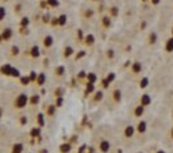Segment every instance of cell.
<instances>
[{
    "label": "cell",
    "mask_w": 173,
    "mask_h": 153,
    "mask_svg": "<svg viewBox=\"0 0 173 153\" xmlns=\"http://www.w3.org/2000/svg\"><path fill=\"white\" fill-rule=\"evenodd\" d=\"M27 105H29V96L27 93H19L13 100V108L16 110H21Z\"/></svg>",
    "instance_id": "cell-1"
},
{
    "label": "cell",
    "mask_w": 173,
    "mask_h": 153,
    "mask_svg": "<svg viewBox=\"0 0 173 153\" xmlns=\"http://www.w3.org/2000/svg\"><path fill=\"white\" fill-rule=\"evenodd\" d=\"M110 148H112V145H110L109 140H107V138H101V140H99L97 151L100 153H108L110 151Z\"/></svg>",
    "instance_id": "cell-2"
},
{
    "label": "cell",
    "mask_w": 173,
    "mask_h": 153,
    "mask_svg": "<svg viewBox=\"0 0 173 153\" xmlns=\"http://www.w3.org/2000/svg\"><path fill=\"white\" fill-rule=\"evenodd\" d=\"M110 100H112V103L115 104V105L120 104L121 100H123V90H121L120 88H115V89L112 90V93H110Z\"/></svg>",
    "instance_id": "cell-3"
},
{
    "label": "cell",
    "mask_w": 173,
    "mask_h": 153,
    "mask_svg": "<svg viewBox=\"0 0 173 153\" xmlns=\"http://www.w3.org/2000/svg\"><path fill=\"white\" fill-rule=\"evenodd\" d=\"M135 127H136V133L137 135H145L146 131H148V123L144 118H138L137 124Z\"/></svg>",
    "instance_id": "cell-4"
},
{
    "label": "cell",
    "mask_w": 173,
    "mask_h": 153,
    "mask_svg": "<svg viewBox=\"0 0 173 153\" xmlns=\"http://www.w3.org/2000/svg\"><path fill=\"white\" fill-rule=\"evenodd\" d=\"M136 135V127L135 125H127L125 128L123 129V137L125 138V140H130V138H133Z\"/></svg>",
    "instance_id": "cell-5"
},
{
    "label": "cell",
    "mask_w": 173,
    "mask_h": 153,
    "mask_svg": "<svg viewBox=\"0 0 173 153\" xmlns=\"http://www.w3.org/2000/svg\"><path fill=\"white\" fill-rule=\"evenodd\" d=\"M143 69H144V67H143V63H141V61H133V63L130 64V68H129L130 73L135 76L140 75V73L143 72Z\"/></svg>",
    "instance_id": "cell-6"
},
{
    "label": "cell",
    "mask_w": 173,
    "mask_h": 153,
    "mask_svg": "<svg viewBox=\"0 0 173 153\" xmlns=\"http://www.w3.org/2000/svg\"><path fill=\"white\" fill-rule=\"evenodd\" d=\"M157 41H158L157 32H155V31L148 32V36H146V44H148V47H155L157 44Z\"/></svg>",
    "instance_id": "cell-7"
},
{
    "label": "cell",
    "mask_w": 173,
    "mask_h": 153,
    "mask_svg": "<svg viewBox=\"0 0 173 153\" xmlns=\"http://www.w3.org/2000/svg\"><path fill=\"white\" fill-rule=\"evenodd\" d=\"M144 113H145V107L141 105V104H137L132 110L133 117H136V118H141L144 116Z\"/></svg>",
    "instance_id": "cell-8"
},
{
    "label": "cell",
    "mask_w": 173,
    "mask_h": 153,
    "mask_svg": "<svg viewBox=\"0 0 173 153\" xmlns=\"http://www.w3.org/2000/svg\"><path fill=\"white\" fill-rule=\"evenodd\" d=\"M28 56L29 57H32V59H38V57H40V55H41V52H40V47L39 45H36V44H33L32 47L29 48V51H28Z\"/></svg>",
    "instance_id": "cell-9"
},
{
    "label": "cell",
    "mask_w": 173,
    "mask_h": 153,
    "mask_svg": "<svg viewBox=\"0 0 173 153\" xmlns=\"http://www.w3.org/2000/svg\"><path fill=\"white\" fill-rule=\"evenodd\" d=\"M0 36H1L3 41H10L13 36V29L12 28H4V29L1 31V33H0Z\"/></svg>",
    "instance_id": "cell-10"
},
{
    "label": "cell",
    "mask_w": 173,
    "mask_h": 153,
    "mask_svg": "<svg viewBox=\"0 0 173 153\" xmlns=\"http://www.w3.org/2000/svg\"><path fill=\"white\" fill-rule=\"evenodd\" d=\"M100 25L104 28V29H109L112 27V18L109 15H104L103 18L100 19Z\"/></svg>",
    "instance_id": "cell-11"
},
{
    "label": "cell",
    "mask_w": 173,
    "mask_h": 153,
    "mask_svg": "<svg viewBox=\"0 0 173 153\" xmlns=\"http://www.w3.org/2000/svg\"><path fill=\"white\" fill-rule=\"evenodd\" d=\"M53 43H55V40H53V36L52 35H45L43 38V40H41V44H43V47L45 49H49V48H52Z\"/></svg>",
    "instance_id": "cell-12"
},
{
    "label": "cell",
    "mask_w": 173,
    "mask_h": 153,
    "mask_svg": "<svg viewBox=\"0 0 173 153\" xmlns=\"http://www.w3.org/2000/svg\"><path fill=\"white\" fill-rule=\"evenodd\" d=\"M164 51L166 53H173V36H169L164 43Z\"/></svg>",
    "instance_id": "cell-13"
},
{
    "label": "cell",
    "mask_w": 173,
    "mask_h": 153,
    "mask_svg": "<svg viewBox=\"0 0 173 153\" xmlns=\"http://www.w3.org/2000/svg\"><path fill=\"white\" fill-rule=\"evenodd\" d=\"M138 104H141V105H144L146 108V107H149L152 104V99H151V96L148 95V93H144V95H141L140 96V103Z\"/></svg>",
    "instance_id": "cell-14"
},
{
    "label": "cell",
    "mask_w": 173,
    "mask_h": 153,
    "mask_svg": "<svg viewBox=\"0 0 173 153\" xmlns=\"http://www.w3.org/2000/svg\"><path fill=\"white\" fill-rule=\"evenodd\" d=\"M96 43V38L95 35H92V33H88V35H85V38H84V41L83 44L85 45V47H92L93 44Z\"/></svg>",
    "instance_id": "cell-15"
},
{
    "label": "cell",
    "mask_w": 173,
    "mask_h": 153,
    "mask_svg": "<svg viewBox=\"0 0 173 153\" xmlns=\"http://www.w3.org/2000/svg\"><path fill=\"white\" fill-rule=\"evenodd\" d=\"M12 69H13L12 65H10V64H4V65L0 67V73H1L3 76H11Z\"/></svg>",
    "instance_id": "cell-16"
},
{
    "label": "cell",
    "mask_w": 173,
    "mask_h": 153,
    "mask_svg": "<svg viewBox=\"0 0 173 153\" xmlns=\"http://www.w3.org/2000/svg\"><path fill=\"white\" fill-rule=\"evenodd\" d=\"M36 125L40 127V128H43V127L45 125V115L43 112H39L38 115H36Z\"/></svg>",
    "instance_id": "cell-17"
},
{
    "label": "cell",
    "mask_w": 173,
    "mask_h": 153,
    "mask_svg": "<svg viewBox=\"0 0 173 153\" xmlns=\"http://www.w3.org/2000/svg\"><path fill=\"white\" fill-rule=\"evenodd\" d=\"M73 53H75V49H73L72 45H65L64 49H63V57L68 59V57H71V56H73Z\"/></svg>",
    "instance_id": "cell-18"
},
{
    "label": "cell",
    "mask_w": 173,
    "mask_h": 153,
    "mask_svg": "<svg viewBox=\"0 0 173 153\" xmlns=\"http://www.w3.org/2000/svg\"><path fill=\"white\" fill-rule=\"evenodd\" d=\"M56 109H57V107L53 105V104H51V105L47 107V109H45V117H53V116L56 115Z\"/></svg>",
    "instance_id": "cell-19"
},
{
    "label": "cell",
    "mask_w": 173,
    "mask_h": 153,
    "mask_svg": "<svg viewBox=\"0 0 173 153\" xmlns=\"http://www.w3.org/2000/svg\"><path fill=\"white\" fill-rule=\"evenodd\" d=\"M24 152V145L21 143H15L11 148V153H23Z\"/></svg>",
    "instance_id": "cell-20"
},
{
    "label": "cell",
    "mask_w": 173,
    "mask_h": 153,
    "mask_svg": "<svg viewBox=\"0 0 173 153\" xmlns=\"http://www.w3.org/2000/svg\"><path fill=\"white\" fill-rule=\"evenodd\" d=\"M93 15H95V11H93L92 8H87V10H84L83 12H81V16H83V19H85V20L92 19Z\"/></svg>",
    "instance_id": "cell-21"
},
{
    "label": "cell",
    "mask_w": 173,
    "mask_h": 153,
    "mask_svg": "<svg viewBox=\"0 0 173 153\" xmlns=\"http://www.w3.org/2000/svg\"><path fill=\"white\" fill-rule=\"evenodd\" d=\"M104 99V92L103 90H96L92 96V101L93 103H100L101 100Z\"/></svg>",
    "instance_id": "cell-22"
},
{
    "label": "cell",
    "mask_w": 173,
    "mask_h": 153,
    "mask_svg": "<svg viewBox=\"0 0 173 153\" xmlns=\"http://www.w3.org/2000/svg\"><path fill=\"white\" fill-rule=\"evenodd\" d=\"M47 81V76H45V73H38V77H36V85H39V87H41V85H44V83Z\"/></svg>",
    "instance_id": "cell-23"
},
{
    "label": "cell",
    "mask_w": 173,
    "mask_h": 153,
    "mask_svg": "<svg viewBox=\"0 0 173 153\" xmlns=\"http://www.w3.org/2000/svg\"><path fill=\"white\" fill-rule=\"evenodd\" d=\"M68 21V16L65 15V13H61V15L57 16V25L59 27H64L65 24H67Z\"/></svg>",
    "instance_id": "cell-24"
},
{
    "label": "cell",
    "mask_w": 173,
    "mask_h": 153,
    "mask_svg": "<svg viewBox=\"0 0 173 153\" xmlns=\"http://www.w3.org/2000/svg\"><path fill=\"white\" fill-rule=\"evenodd\" d=\"M65 75V67L64 65H57L55 68V76L56 77H64Z\"/></svg>",
    "instance_id": "cell-25"
},
{
    "label": "cell",
    "mask_w": 173,
    "mask_h": 153,
    "mask_svg": "<svg viewBox=\"0 0 173 153\" xmlns=\"http://www.w3.org/2000/svg\"><path fill=\"white\" fill-rule=\"evenodd\" d=\"M39 103H40V96H39V95H32V96H29V105L36 107Z\"/></svg>",
    "instance_id": "cell-26"
},
{
    "label": "cell",
    "mask_w": 173,
    "mask_h": 153,
    "mask_svg": "<svg viewBox=\"0 0 173 153\" xmlns=\"http://www.w3.org/2000/svg\"><path fill=\"white\" fill-rule=\"evenodd\" d=\"M148 85H149V79L146 77V76H143V77L140 79V81H138V87H140L141 89H145Z\"/></svg>",
    "instance_id": "cell-27"
},
{
    "label": "cell",
    "mask_w": 173,
    "mask_h": 153,
    "mask_svg": "<svg viewBox=\"0 0 173 153\" xmlns=\"http://www.w3.org/2000/svg\"><path fill=\"white\" fill-rule=\"evenodd\" d=\"M40 132H41V128H40V127H35V128L31 129L29 136H31L32 138H36V137H39V136H40Z\"/></svg>",
    "instance_id": "cell-28"
},
{
    "label": "cell",
    "mask_w": 173,
    "mask_h": 153,
    "mask_svg": "<svg viewBox=\"0 0 173 153\" xmlns=\"http://www.w3.org/2000/svg\"><path fill=\"white\" fill-rule=\"evenodd\" d=\"M10 53H11V56H15V57H16V56H19V55H20V47L13 44L12 47H11Z\"/></svg>",
    "instance_id": "cell-29"
},
{
    "label": "cell",
    "mask_w": 173,
    "mask_h": 153,
    "mask_svg": "<svg viewBox=\"0 0 173 153\" xmlns=\"http://www.w3.org/2000/svg\"><path fill=\"white\" fill-rule=\"evenodd\" d=\"M59 151H60V153H69L71 152V144H68V143L61 144V145L59 146Z\"/></svg>",
    "instance_id": "cell-30"
},
{
    "label": "cell",
    "mask_w": 173,
    "mask_h": 153,
    "mask_svg": "<svg viewBox=\"0 0 173 153\" xmlns=\"http://www.w3.org/2000/svg\"><path fill=\"white\" fill-rule=\"evenodd\" d=\"M108 15L110 16V18H116V16H117L119 15V8L117 7H116V5H113V7H110L109 8V13H108Z\"/></svg>",
    "instance_id": "cell-31"
},
{
    "label": "cell",
    "mask_w": 173,
    "mask_h": 153,
    "mask_svg": "<svg viewBox=\"0 0 173 153\" xmlns=\"http://www.w3.org/2000/svg\"><path fill=\"white\" fill-rule=\"evenodd\" d=\"M87 80H88V83H92V84H95L96 83V80H97V77H96V75L95 73H87Z\"/></svg>",
    "instance_id": "cell-32"
},
{
    "label": "cell",
    "mask_w": 173,
    "mask_h": 153,
    "mask_svg": "<svg viewBox=\"0 0 173 153\" xmlns=\"http://www.w3.org/2000/svg\"><path fill=\"white\" fill-rule=\"evenodd\" d=\"M47 1V5H49V7H52V8H56V7H59V0H45Z\"/></svg>",
    "instance_id": "cell-33"
},
{
    "label": "cell",
    "mask_w": 173,
    "mask_h": 153,
    "mask_svg": "<svg viewBox=\"0 0 173 153\" xmlns=\"http://www.w3.org/2000/svg\"><path fill=\"white\" fill-rule=\"evenodd\" d=\"M28 25H29V19H28L27 16L21 18V20H20V27H28Z\"/></svg>",
    "instance_id": "cell-34"
},
{
    "label": "cell",
    "mask_w": 173,
    "mask_h": 153,
    "mask_svg": "<svg viewBox=\"0 0 173 153\" xmlns=\"http://www.w3.org/2000/svg\"><path fill=\"white\" fill-rule=\"evenodd\" d=\"M105 56H107V59H109V60L115 59V51H113V49H107Z\"/></svg>",
    "instance_id": "cell-35"
},
{
    "label": "cell",
    "mask_w": 173,
    "mask_h": 153,
    "mask_svg": "<svg viewBox=\"0 0 173 153\" xmlns=\"http://www.w3.org/2000/svg\"><path fill=\"white\" fill-rule=\"evenodd\" d=\"M20 81H21V84H24V85H28V84L31 83V79H29V76H21Z\"/></svg>",
    "instance_id": "cell-36"
},
{
    "label": "cell",
    "mask_w": 173,
    "mask_h": 153,
    "mask_svg": "<svg viewBox=\"0 0 173 153\" xmlns=\"http://www.w3.org/2000/svg\"><path fill=\"white\" fill-rule=\"evenodd\" d=\"M5 15H7V12H5V8L4 7H0V21L4 20Z\"/></svg>",
    "instance_id": "cell-37"
},
{
    "label": "cell",
    "mask_w": 173,
    "mask_h": 153,
    "mask_svg": "<svg viewBox=\"0 0 173 153\" xmlns=\"http://www.w3.org/2000/svg\"><path fill=\"white\" fill-rule=\"evenodd\" d=\"M84 38H85V36L83 35V31H81V29H79V31H77V40L83 43V41H84Z\"/></svg>",
    "instance_id": "cell-38"
},
{
    "label": "cell",
    "mask_w": 173,
    "mask_h": 153,
    "mask_svg": "<svg viewBox=\"0 0 173 153\" xmlns=\"http://www.w3.org/2000/svg\"><path fill=\"white\" fill-rule=\"evenodd\" d=\"M57 108H60L61 105H63V96H60V97H56V104H55Z\"/></svg>",
    "instance_id": "cell-39"
},
{
    "label": "cell",
    "mask_w": 173,
    "mask_h": 153,
    "mask_svg": "<svg viewBox=\"0 0 173 153\" xmlns=\"http://www.w3.org/2000/svg\"><path fill=\"white\" fill-rule=\"evenodd\" d=\"M168 140L171 141V143H173V125L169 128V131H168Z\"/></svg>",
    "instance_id": "cell-40"
},
{
    "label": "cell",
    "mask_w": 173,
    "mask_h": 153,
    "mask_svg": "<svg viewBox=\"0 0 173 153\" xmlns=\"http://www.w3.org/2000/svg\"><path fill=\"white\" fill-rule=\"evenodd\" d=\"M11 76H12V77H20V72H19V71L16 69V68H13V69H12V73H11Z\"/></svg>",
    "instance_id": "cell-41"
},
{
    "label": "cell",
    "mask_w": 173,
    "mask_h": 153,
    "mask_svg": "<svg viewBox=\"0 0 173 153\" xmlns=\"http://www.w3.org/2000/svg\"><path fill=\"white\" fill-rule=\"evenodd\" d=\"M115 77H116V76H115V73H112V72H110V73H108V76H107V80H108L109 83H112V81L115 80Z\"/></svg>",
    "instance_id": "cell-42"
},
{
    "label": "cell",
    "mask_w": 173,
    "mask_h": 153,
    "mask_svg": "<svg viewBox=\"0 0 173 153\" xmlns=\"http://www.w3.org/2000/svg\"><path fill=\"white\" fill-rule=\"evenodd\" d=\"M27 123H28V118L25 117V116H21L20 117V125H25Z\"/></svg>",
    "instance_id": "cell-43"
},
{
    "label": "cell",
    "mask_w": 173,
    "mask_h": 153,
    "mask_svg": "<svg viewBox=\"0 0 173 153\" xmlns=\"http://www.w3.org/2000/svg\"><path fill=\"white\" fill-rule=\"evenodd\" d=\"M36 77H38V73H36V72H31V75H29L31 81H36Z\"/></svg>",
    "instance_id": "cell-44"
},
{
    "label": "cell",
    "mask_w": 173,
    "mask_h": 153,
    "mask_svg": "<svg viewBox=\"0 0 173 153\" xmlns=\"http://www.w3.org/2000/svg\"><path fill=\"white\" fill-rule=\"evenodd\" d=\"M149 3H151L152 5H155V7H156V5H158V4L161 3V0H149Z\"/></svg>",
    "instance_id": "cell-45"
},
{
    "label": "cell",
    "mask_w": 173,
    "mask_h": 153,
    "mask_svg": "<svg viewBox=\"0 0 173 153\" xmlns=\"http://www.w3.org/2000/svg\"><path fill=\"white\" fill-rule=\"evenodd\" d=\"M83 56H85V52H84V51H81V52H79V55L76 56V60H79V59H81V57H83Z\"/></svg>",
    "instance_id": "cell-46"
},
{
    "label": "cell",
    "mask_w": 173,
    "mask_h": 153,
    "mask_svg": "<svg viewBox=\"0 0 173 153\" xmlns=\"http://www.w3.org/2000/svg\"><path fill=\"white\" fill-rule=\"evenodd\" d=\"M152 153H166V152L164 151V149H155Z\"/></svg>",
    "instance_id": "cell-47"
},
{
    "label": "cell",
    "mask_w": 173,
    "mask_h": 153,
    "mask_svg": "<svg viewBox=\"0 0 173 153\" xmlns=\"http://www.w3.org/2000/svg\"><path fill=\"white\" fill-rule=\"evenodd\" d=\"M20 10H21V4H18L15 7V12H20Z\"/></svg>",
    "instance_id": "cell-48"
},
{
    "label": "cell",
    "mask_w": 173,
    "mask_h": 153,
    "mask_svg": "<svg viewBox=\"0 0 173 153\" xmlns=\"http://www.w3.org/2000/svg\"><path fill=\"white\" fill-rule=\"evenodd\" d=\"M43 20H44V23H48V20H49V16H48V15H44Z\"/></svg>",
    "instance_id": "cell-49"
},
{
    "label": "cell",
    "mask_w": 173,
    "mask_h": 153,
    "mask_svg": "<svg viewBox=\"0 0 173 153\" xmlns=\"http://www.w3.org/2000/svg\"><path fill=\"white\" fill-rule=\"evenodd\" d=\"M171 36H173V27H172V31H171Z\"/></svg>",
    "instance_id": "cell-50"
},
{
    "label": "cell",
    "mask_w": 173,
    "mask_h": 153,
    "mask_svg": "<svg viewBox=\"0 0 173 153\" xmlns=\"http://www.w3.org/2000/svg\"><path fill=\"white\" fill-rule=\"evenodd\" d=\"M141 1H149V0H141Z\"/></svg>",
    "instance_id": "cell-51"
},
{
    "label": "cell",
    "mask_w": 173,
    "mask_h": 153,
    "mask_svg": "<svg viewBox=\"0 0 173 153\" xmlns=\"http://www.w3.org/2000/svg\"><path fill=\"white\" fill-rule=\"evenodd\" d=\"M91 1H97V0H91Z\"/></svg>",
    "instance_id": "cell-52"
},
{
    "label": "cell",
    "mask_w": 173,
    "mask_h": 153,
    "mask_svg": "<svg viewBox=\"0 0 173 153\" xmlns=\"http://www.w3.org/2000/svg\"><path fill=\"white\" fill-rule=\"evenodd\" d=\"M4 1H8V0H4Z\"/></svg>",
    "instance_id": "cell-53"
}]
</instances>
